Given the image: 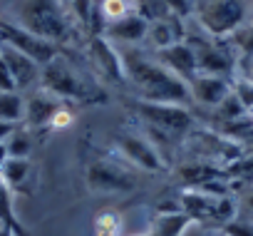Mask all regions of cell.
I'll return each mask as SVG.
<instances>
[{
	"label": "cell",
	"mask_w": 253,
	"mask_h": 236,
	"mask_svg": "<svg viewBox=\"0 0 253 236\" xmlns=\"http://www.w3.org/2000/svg\"><path fill=\"white\" fill-rule=\"evenodd\" d=\"M0 45H8V47L23 52L25 57H30L40 67L50 65L57 57V45L28 33L25 28H20V25H15L10 20H0Z\"/></svg>",
	"instance_id": "5"
},
{
	"label": "cell",
	"mask_w": 253,
	"mask_h": 236,
	"mask_svg": "<svg viewBox=\"0 0 253 236\" xmlns=\"http://www.w3.org/2000/svg\"><path fill=\"white\" fill-rule=\"evenodd\" d=\"M89 55L94 60V67L112 82H126V70H124V60L119 55V50L112 45V40H107L104 35H94L89 40Z\"/></svg>",
	"instance_id": "9"
},
{
	"label": "cell",
	"mask_w": 253,
	"mask_h": 236,
	"mask_svg": "<svg viewBox=\"0 0 253 236\" xmlns=\"http://www.w3.org/2000/svg\"><path fill=\"white\" fill-rule=\"evenodd\" d=\"M231 174H241V177H253V162L251 159H241L238 164L231 167Z\"/></svg>",
	"instance_id": "34"
},
{
	"label": "cell",
	"mask_w": 253,
	"mask_h": 236,
	"mask_svg": "<svg viewBox=\"0 0 253 236\" xmlns=\"http://www.w3.org/2000/svg\"><path fill=\"white\" fill-rule=\"evenodd\" d=\"M18 132V125H10V122H0V144H5L13 135Z\"/></svg>",
	"instance_id": "35"
},
{
	"label": "cell",
	"mask_w": 253,
	"mask_h": 236,
	"mask_svg": "<svg viewBox=\"0 0 253 236\" xmlns=\"http://www.w3.org/2000/svg\"><path fill=\"white\" fill-rule=\"evenodd\" d=\"M87 187L99 194H126L137 187V179L112 159H97L87 167Z\"/></svg>",
	"instance_id": "7"
},
{
	"label": "cell",
	"mask_w": 253,
	"mask_h": 236,
	"mask_svg": "<svg viewBox=\"0 0 253 236\" xmlns=\"http://www.w3.org/2000/svg\"><path fill=\"white\" fill-rule=\"evenodd\" d=\"M137 112L144 117V122L154 132L164 135H181L191 127V114L184 104H171V102H137Z\"/></svg>",
	"instance_id": "6"
},
{
	"label": "cell",
	"mask_w": 253,
	"mask_h": 236,
	"mask_svg": "<svg viewBox=\"0 0 253 236\" xmlns=\"http://www.w3.org/2000/svg\"><path fill=\"white\" fill-rule=\"evenodd\" d=\"M124 70L126 77L139 87L142 99L147 102H171V104H186L191 99V90L184 80L171 75L162 62H149L142 55H124Z\"/></svg>",
	"instance_id": "1"
},
{
	"label": "cell",
	"mask_w": 253,
	"mask_h": 236,
	"mask_svg": "<svg viewBox=\"0 0 253 236\" xmlns=\"http://www.w3.org/2000/svg\"><path fill=\"white\" fill-rule=\"evenodd\" d=\"M174 18V23L171 20H154V23H149V40H152V45L162 52V50H167V47H171V45H176V43H184L181 38H184V33L179 30V18L176 15H171Z\"/></svg>",
	"instance_id": "18"
},
{
	"label": "cell",
	"mask_w": 253,
	"mask_h": 236,
	"mask_svg": "<svg viewBox=\"0 0 253 236\" xmlns=\"http://www.w3.org/2000/svg\"><path fill=\"white\" fill-rule=\"evenodd\" d=\"M246 3L243 0H206L199 8V23L209 35L226 38L243 28Z\"/></svg>",
	"instance_id": "4"
},
{
	"label": "cell",
	"mask_w": 253,
	"mask_h": 236,
	"mask_svg": "<svg viewBox=\"0 0 253 236\" xmlns=\"http://www.w3.org/2000/svg\"><path fill=\"white\" fill-rule=\"evenodd\" d=\"M164 3L171 10V15H176V18H186L194 10V0H164Z\"/></svg>",
	"instance_id": "31"
},
{
	"label": "cell",
	"mask_w": 253,
	"mask_h": 236,
	"mask_svg": "<svg viewBox=\"0 0 253 236\" xmlns=\"http://www.w3.org/2000/svg\"><path fill=\"white\" fill-rule=\"evenodd\" d=\"M0 226L10 229L15 236H25V229L18 221L15 206H13V189L0 179Z\"/></svg>",
	"instance_id": "20"
},
{
	"label": "cell",
	"mask_w": 253,
	"mask_h": 236,
	"mask_svg": "<svg viewBox=\"0 0 253 236\" xmlns=\"http://www.w3.org/2000/svg\"><path fill=\"white\" fill-rule=\"evenodd\" d=\"M97 13H99V18H104V25H109V23H114V20H119L129 13V3H126V0H102Z\"/></svg>",
	"instance_id": "23"
},
{
	"label": "cell",
	"mask_w": 253,
	"mask_h": 236,
	"mask_svg": "<svg viewBox=\"0 0 253 236\" xmlns=\"http://www.w3.org/2000/svg\"><path fill=\"white\" fill-rule=\"evenodd\" d=\"M233 92H236V97L243 102V107L251 112V109H253V82H251L248 77H241V80L233 82Z\"/></svg>",
	"instance_id": "29"
},
{
	"label": "cell",
	"mask_w": 253,
	"mask_h": 236,
	"mask_svg": "<svg viewBox=\"0 0 253 236\" xmlns=\"http://www.w3.org/2000/svg\"><path fill=\"white\" fill-rule=\"evenodd\" d=\"M0 60H3L5 67L10 70V75H13L18 90L30 87L35 80H40V70H42V67H40L38 62H33L30 57H25L23 52L8 47V45H0Z\"/></svg>",
	"instance_id": "13"
},
{
	"label": "cell",
	"mask_w": 253,
	"mask_h": 236,
	"mask_svg": "<svg viewBox=\"0 0 253 236\" xmlns=\"http://www.w3.org/2000/svg\"><path fill=\"white\" fill-rule=\"evenodd\" d=\"M213 236H226V234H223V231H216V234H213Z\"/></svg>",
	"instance_id": "40"
},
{
	"label": "cell",
	"mask_w": 253,
	"mask_h": 236,
	"mask_svg": "<svg viewBox=\"0 0 253 236\" xmlns=\"http://www.w3.org/2000/svg\"><path fill=\"white\" fill-rule=\"evenodd\" d=\"M231 40H233V45L241 50V55L253 57V25H248V28H238V30L231 35Z\"/></svg>",
	"instance_id": "27"
},
{
	"label": "cell",
	"mask_w": 253,
	"mask_h": 236,
	"mask_svg": "<svg viewBox=\"0 0 253 236\" xmlns=\"http://www.w3.org/2000/svg\"><path fill=\"white\" fill-rule=\"evenodd\" d=\"M218 199L221 196H209L199 189H186L179 199L181 204V211L186 216L196 221H218Z\"/></svg>",
	"instance_id": "14"
},
{
	"label": "cell",
	"mask_w": 253,
	"mask_h": 236,
	"mask_svg": "<svg viewBox=\"0 0 253 236\" xmlns=\"http://www.w3.org/2000/svg\"><path fill=\"white\" fill-rule=\"evenodd\" d=\"M119 214H112V211H104L99 214V219L94 221V236H119Z\"/></svg>",
	"instance_id": "26"
},
{
	"label": "cell",
	"mask_w": 253,
	"mask_h": 236,
	"mask_svg": "<svg viewBox=\"0 0 253 236\" xmlns=\"http://www.w3.org/2000/svg\"><path fill=\"white\" fill-rule=\"evenodd\" d=\"M33 174V162L30 159H15L8 157L5 164L0 167V179H3L10 189H20Z\"/></svg>",
	"instance_id": "19"
},
{
	"label": "cell",
	"mask_w": 253,
	"mask_h": 236,
	"mask_svg": "<svg viewBox=\"0 0 253 236\" xmlns=\"http://www.w3.org/2000/svg\"><path fill=\"white\" fill-rule=\"evenodd\" d=\"M72 122H75V114H72L70 109L60 107V109L55 112V117H52V122H50V127H52V130H65V127H70Z\"/></svg>",
	"instance_id": "32"
},
{
	"label": "cell",
	"mask_w": 253,
	"mask_h": 236,
	"mask_svg": "<svg viewBox=\"0 0 253 236\" xmlns=\"http://www.w3.org/2000/svg\"><path fill=\"white\" fill-rule=\"evenodd\" d=\"M194 219L184 211H159L152 221V236H184Z\"/></svg>",
	"instance_id": "17"
},
{
	"label": "cell",
	"mask_w": 253,
	"mask_h": 236,
	"mask_svg": "<svg viewBox=\"0 0 253 236\" xmlns=\"http://www.w3.org/2000/svg\"><path fill=\"white\" fill-rule=\"evenodd\" d=\"M218 114H221V120H226V122H233V120H241V117H246L248 114V109L243 107V102L236 97V92H231L218 107Z\"/></svg>",
	"instance_id": "25"
},
{
	"label": "cell",
	"mask_w": 253,
	"mask_h": 236,
	"mask_svg": "<svg viewBox=\"0 0 253 236\" xmlns=\"http://www.w3.org/2000/svg\"><path fill=\"white\" fill-rule=\"evenodd\" d=\"M72 3V13L77 18V23L89 25L94 18V0H70Z\"/></svg>",
	"instance_id": "28"
},
{
	"label": "cell",
	"mask_w": 253,
	"mask_h": 236,
	"mask_svg": "<svg viewBox=\"0 0 253 236\" xmlns=\"http://www.w3.org/2000/svg\"><path fill=\"white\" fill-rule=\"evenodd\" d=\"M60 107H62V102L45 90L33 97H25V122L30 127H45L52 122V117Z\"/></svg>",
	"instance_id": "15"
},
{
	"label": "cell",
	"mask_w": 253,
	"mask_h": 236,
	"mask_svg": "<svg viewBox=\"0 0 253 236\" xmlns=\"http://www.w3.org/2000/svg\"><path fill=\"white\" fill-rule=\"evenodd\" d=\"M5 159H8V147H5V144H0V167L5 164Z\"/></svg>",
	"instance_id": "37"
},
{
	"label": "cell",
	"mask_w": 253,
	"mask_h": 236,
	"mask_svg": "<svg viewBox=\"0 0 253 236\" xmlns=\"http://www.w3.org/2000/svg\"><path fill=\"white\" fill-rule=\"evenodd\" d=\"M226 236H253V221H243V219H233L221 229Z\"/></svg>",
	"instance_id": "30"
},
{
	"label": "cell",
	"mask_w": 253,
	"mask_h": 236,
	"mask_svg": "<svg viewBox=\"0 0 253 236\" xmlns=\"http://www.w3.org/2000/svg\"><path fill=\"white\" fill-rule=\"evenodd\" d=\"M104 38L107 40H119V43H142L149 35V20L139 13H126L124 18L104 25Z\"/></svg>",
	"instance_id": "12"
},
{
	"label": "cell",
	"mask_w": 253,
	"mask_h": 236,
	"mask_svg": "<svg viewBox=\"0 0 253 236\" xmlns=\"http://www.w3.org/2000/svg\"><path fill=\"white\" fill-rule=\"evenodd\" d=\"M251 117H253V109H251Z\"/></svg>",
	"instance_id": "41"
},
{
	"label": "cell",
	"mask_w": 253,
	"mask_h": 236,
	"mask_svg": "<svg viewBox=\"0 0 253 236\" xmlns=\"http://www.w3.org/2000/svg\"><path fill=\"white\" fill-rule=\"evenodd\" d=\"M40 85L45 92H50L57 99H94L97 94L87 85V80L60 57H55L50 65L40 70Z\"/></svg>",
	"instance_id": "3"
},
{
	"label": "cell",
	"mask_w": 253,
	"mask_h": 236,
	"mask_svg": "<svg viewBox=\"0 0 253 236\" xmlns=\"http://www.w3.org/2000/svg\"><path fill=\"white\" fill-rule=\"evenodd\" d=\"M0 236H15L10 229H5V226H0Z\"/></svg>",
	"instance_id": "38"
},
{
	"label": "cell",
	"mask_w": 253,
	"mask_h": 236,
	"mask_svg": "<svg viewBox=\"0 0 253 236\" xmlns=\"http://www.w3.org/2000/svg\"><path fill=\"white\" fill-rule=\"evenodd\" d=\"M114 147H117V152L129 164H134V167H139L144 172H162L167 167L164 164V157L159 154V149L149 140H144L139 135L122 132V135H117Z\"/></svg>",
	"instance_id": "8"
},
{
	"label": "cell",
	"mask_w": 253,
	"mask_h": 236,
	"mask_svg": "<svg viewBox=\"0 0 253 236\" xmlns=\"http://www.w3.org/2000/svg\"><path fill=\"white\" fill-rule=\"evenodd\" d=\"M191 97L206 107H218L231 92H233V82H228L226 77H213V75H196L189 82Z\"/></svg>",
	"instance_id": "11"
},
{
	"label": "cell",
	"mask_w": 253,
	"mask_h": 236,
	"mask_svg": "<svg viewBox=\"0 0 253 236\" xmlns=\"http://www.w3.org/2000/svg\"><path fill=\"white\" fill-rule=\"evenodd\" d=\"M0 92H18V85H15V80L3 60H0Z\"/></svg>",
	"instance_id": "33"
},
{
	"label": "cell",
	"mask_w": 253,
	"mask_h": 236,
	"mask_svg": "<svg viewBox=\"0 0 253 236\" xmlns=\"http://www.w3.org/2000/svg\"><path fill=\"white\" fill-rule=\"evenodd\" d=\"M181 177H184L189 184L199 187V184H204V182H209V179L221 177V172H218L216 167H211V164H194V167H184V169H181Z\"/></svg>",
	"instance_id": "22"
},
{
	"label": "cell",
	"mask_w": 253,
	"mask_h": 236,
	"mask_svg": "<svg viewBox=\"0 0 253 236\" xmlns=\"http://www.w3.org/2000/svg\"><path fill=\"white\" fill-rule=\"evenodd\" d=\"M8 157H15V159H30V152H33V140L28 137V132H15L8 142Z\"/></svg>",
	"instance_id": "24"
},
{
	"label": "cell",
	"mask_w": 253,
	"mask_h": 236,
	"mask_svg": "<svg viewBox=\"0 0 253 236\" xmlns=\"http://www.w3.org/2000/svg\"><path fill=\"white\" fill-rule=\"evenodd\" d=\"M248 80H251V82H253V67H251V72H248Z\"/></svg>",
	"instance_id": "39"
},
{
	"label": "cell",
	"mask_w": 253,
	"mask_h": 236,
	"mask_svg": "<svg viewBox=\"0 0 253 236\" xmlns=\"http://www.w3.org/2000/svg\"><path fill=\"white\" fill-rule=\"evenodd\" d=\"M0 122H25V97L20 92H0Z\"/></svg>",
	"instance_id": "21"
},
{
	"label": "cell",
	"mask_w": 253,
	"mask_h": 236,
	"mask_svg": "<svg viewBox=\"0 0 253 236\" xmlns=\"http://www.w3.org/2000/svg\"><path fill=\"white\" fill-rule=\"evenodd\" d=\"M243 204H246V209L253 214V189H248V191H246V196H243Z\"/></svg>",
	"instance_id": "36"
},
{
	"label": "cell",
	"mask_w": 253,
	"mask_h": 236,
	"mask_svg": "<svg viewBox=\"0 0 253 236\" xmlns=\"http://www.w3.org/2000/svg\"><path fill=\"white\" fill-rule=\"evenodd\" d=\"M194 47V45H191ZM196 50V62H199V75H213V77H228L233 62L231 55L216 45H201Z\"/></svg>",
	"instance_id": "16"
},
{
	"label": "cell",
	"mask_w": 253,
	"mask_h": 236,
	"mask_svg": "<svg viewBox=\"0 0 253 236\" xmlns=\"http://www.w3.org/2000/svg\"><path fill=\"white\" fill-rule=\"evenodd\" d=\"M13 13H15V20L10 23L25 28L28 33L52 45L67 43L75 33V20L62 8L60 0H18Z\"/></svg>",
	"instance_id": "2"
},
{
	"label": "cell",
	"mask_w": 253,
	"mask_h": 236,
	"mask_svg": "<svg viewBox=\"0 0 253 236\" xmlns=\"http://www.w3.org/2000/svg\"><path fill=\"white\" fill-rule=\"evenodd\" d=\"M159 57H162V65H164L171 75H176L179 80H184L186 85L199 75L196 50H194L189 43H176V45H171V47L162 50V52H159Z\"/></svg>",
	"instance_id": "10"
}]
</instances>
